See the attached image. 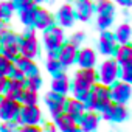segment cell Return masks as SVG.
<instances>
[{
  "mask_svg": "<svg viewBox=\"0 0 132 132\" xmlns=\"http://www.w3.org/2000/svg\"><path fill=\"white\" fill-rule=\"evenodd\" d=\"M3 51V54L10 59H14L17 54H19V44L17 42H5L2 44V48H0Z\"/></svg>",
  "mask_w": 132,
  "mask_h": 132,
  "instance_id": "26",
  "label": "cell"
},
{
  "mask_svg": "<svg viewBox=\"0 0 132 132\" xmlns=\"http://www.w3.org/2000/svg\"><path fill=\"white\" fill-rule=\"evenodd\" d=\"M132 61V48L129 44H121V47L117 50V62L124 64Z\"/></svg>",
  "mask_w": 132,
  "mask_h": 132,
  "instance_id": "24",
  "label": "cell"
},
{
  "mask_svg": "<svg viewBox=\"0 0 132 132\" xmlns=\"http://www.w3.org/2000/svg\"><path fill=\"white\" fill-rule=\"evenodd\" d=\"M87 104L86 107L90 110H103L109 103H110V90L109 86L104 84H93L90 87V92L87 95V98L84 100Z\"/></svg>",
  "mask_w": 132,
  "mask_h": 132,
  "instance_id": "1",
  "label": "cell"
},
{
  "mask_svg": "<svg viewBox=\"0 0 132 132\" xmlns=\"http://www.w3.org/2000/svg\"><path fill=\"white\" fill-rule=\"evenodd\" d=\"M76 61L82 69L86 67H93L96 64V54L92 48H82L79 53H76Z\"/></svg>",
  "mask_w": 132,
  "mask_h": 132,
  "instance_id": "18",
  "label": "cell"
},
{
  "mask_svg": "<svg viewBox=\"0 0 132 132\" xmlns=\"http://www.w3.org/2000/svg\"><path fill=\"white\" fill-rule=\"evenodd\" d=\"M5 82H6V79H5V76H0V93L3 92V87H5Z\"/></svg>",
  "mask_w": 132,
  "mask_h": 132,
  "instance_id": "36",
  "label": "cell"
},
{
  "mask_svg": "<svg viewBox=\"0 0 132 132\" xmlns=\"http://www.w3.org/2000/svg\"><path fill=\"white\" fill-rule=\"evenodd\" d=\"M118 78V62L115 59H107L100 69V81L104 86H110Z\"/></svg>",
  "mask_w": 132,
  "mask_h": 132,
  "instance_id": "5",
  "label": "cell"
},
{
  "mask_svg": "<svg viewBox=\"0 0 132 132\" xmlns=\"http://www.w3.org/2000/svg\"><path fill=\"white\" fill-rule=\"evenodd\" d=\"M53 19H51V14L44 10V8H36V14H34V19H33V23L37 30H45L51 25Z\"/></svg>",
  "mask_w": 132,
  "mask_h": 132,
  "instance_id": "16",
  "label": "cell"
},
{
  "mask_svg": "<svg viewBox=\"0 0 132 132\" xmlns=\"http://www.w3.org/2000/svg\"><path fill=\"white\" fill-rule=\"evenodd\" d=\"M45 103H47V106H48L50 113H51L53 118L57 117L61 112H64V103H65L64 95H59L56 92H50L45 96Z\"/></svg>",
  "mask_w": 132,
  "mask_h": 132,
  "instance_id": "11",
  "label": "cell"
},
{
  "mask_svg": "<svg viewBox=\"0 0 132 132\" xmlns=\"http://www.w3.org/2000/svg\"><path fill=\"white\" fill-rule=\"evenodd\" d=\"M78 121H79L78 127H81L84 130H93V129L98 127V115L95 112H92V110L90 112H84L78 118Z\"/></svg>",
  "mask_w": 132,
  "mask_h": 132,
  "instance_id": "19",
  "label": "cell"
},
{
  "mask_svg": "<svg viewBox=\"0 0 132 132\" xmlns=\"http://www.w3.org/2000/svg\"><path fill=\"white\" fill-rule=\"evenodd\" d=\"M34 14H36V8L28 5L25 8L20 10V20L25 23V25H31L33 23V19H34Z\"/></svg>",
  "mask_w": 132,
  "mask_h": 132,
  "instance_id": "27",
  "label": "cell"
},
{
  "mask_svg": "<svg viewBox=\"0 0 132 132\" xmlns=\"http://www.w3.org/2000/svg\"><path fill=\"white\" fill-rule=\"evenodd\" d=\"M92 14H93V3L90 0H79L75 16H78V19L86 22V20H89L92 17Z\"/></svg>",
  "mask_w": 132,
  "mask_h": 132,
  "instance_id": "21",
  "label": "cell"
},
{
  "mask_svg": "<svg viewBox=\"0 0 132 132\" xmlns=\"http://www.w3.org/2000/svg\"><path fill=\"white\" fill-rule=\"evenodd\" d=\"M37 48H39V45H37V39L34 37V34L28 33L27 36H23V37L20 39L19 53H20L22 56H27V57L33 59V57L37 54Z\"/></svg>",
  "mask_w": 132,
  "mask_h": 132,
  "instance_id": "9",
  "label": "cell"
},
{
  "mask_svg": "<svg viewBox=\"0 0 132 132\" xmlns=\"http://www.w3.org/2000/svg\"><path fill=\"white\" fill-rule=\"evenodd\" d=\"M42 118V112L36 104H23V107L19 109L16 120L23 124H36Z\"/></svg>",
  "mask_w": 132,
  "mask_h": 132,
  "instance_id": "4",
  "label": "cell"
},
{
  "mask_svg": "<svg viewBox=\"0 0 132 132\" xmlns=\"http://www.w3.org/2000/svg\"><path fill=\"white\" fill-rule=\"evenodd\" d=\"M13 10H14L13 2H3V3H0V17H2V19H10L11 14H13Z\"/></svg>",
  "mask_w": 132,
  "mask_h": 132,
  "instance_id": "31",
  "label": "cell"
},
{
  "mask_svg": "<svg viewBox=\"0 0 132 132\" xmlns=\"http://www.w3.org/2000/svg\"><path fill=\"white\" fill-rule=\"evenodd\" d=\"M0 48H2V40H0Z\"/></svg>",
  "mask_w": 132,
  "mask_h": 132,
  "instance_id": "38",
  "label": "cell"
},
{
  "mask_svg": "<svg viewBox=\"0 0 132 132\" xmlns=\"http://www.w3.org/2000/svg\"><path fill=\"white\" fill-rule=\"evenodd\" d=\"M57 50H59V53H56V54H57L61 65H72L76 61V45L69 42L67 45H61Z\"/></svg>",
  "mask_w": 132,
  "mask_h": 132,
  "instance_id": "12",
  "label": "cell"
},
{
  "mask_svg": "<svg viewBox=\"0 0 132 132\" xmlns=\"http://www.w3.org/2000/svg\"><path fill=\"white\" fill-rule=\"evenodd\" d=\"M115 37H117V40L120 44H129V39H130V27L127 23H121L117 28Z\"/></svg>",
  "mask_w": 132,
  "mask_h": 132,
  "instance_id": "25",
  "label": "cell"
},
{
  "mask_svg": "<svg viewBox=\"0 0 132 132\" xmlns=\"http://www.w3.org/2000/svg\"><path fill=\"white\" fill-rule=\"evenodd\" d=\"M40 76L37 75V73H33V75H30L28 76V79H27V82H23V84H27L28 86V89H31V90H36L37 92V89L40 87Z\"/></svg>",
  "mask_w": 132,
  "mask_h": 132,
  "instance_id": "33",
  "label": "cell"
},
{
  "mask_svg": "<svg viewBox=\"0 0 132 132\" xmlns=\"http://www.w3.org/2000/svg\"><path fill=\"white\" fill-rule=\"evenodd\" d=\"M120 65H121V72H120L121 81L130 82L132 81V62H124V64H120Z\"/></svg>",
  "mask_w": 132,
  "mask_h": 132,
  "instance_id": "30",
  "label": "cell"
},
{
  "mask_svg": "<svg viewBox=\"0 0 132 132\" xmlns=\"http://www.w3.org/2000/svg\"><path fill=\"white\" fill-rule=\"evenodd\" d=\"M19 101H22L23 104H36L37 103V93H36V90H31V89L23 90Z\"/></svg>",
  "mask_w": 132,
  "mask_h": 132,
  "instance_id": "29",
  "label": "cell"
},
{
  "mask_svg": "<svg viewBox=\"0 0 132 132\" xmlns=\"http://www.w3.org/2000/svg\"><path fill=\"white\" fill-rule=\"evenodd\" d=\"M82 40H84V34H82V33H79V31H78V33H75V34L70 37V44H73V45H79Z\"/></svg>",
  "mask_w": 132,
  "mask_h": 132,
  "instance_id": "34",
  "label": "cell"
},
{
  "mask_svg": "<svg viewBox=\"0 0 132 132\" xmlns=\"http://www.w3.org/2000/svg\"><path fill=\"white\" fill-rule=\"evenodd\" d=\"M14 59H16V67H17L25 76H30V75L36 73V72H34V70H36V65L33 64V59H30V57H27V56H22V54H17Z\"/></svg>",
  "mask_w": 132,
  "mask_h": 132,
  "instance_id": "20",
  "label": "cell"
},
{
  "mask_svg": "<svg viewBox=\"0 0 132 132\" xmlns=\"http://www.w3.org/2000/svg\"><path fill=\"white\" fill-rule=\"evenodd\" d=\"M51 90L59 93V95H67L69 90H70V82H69V78L67 75L64 73H57L54 78H53V82H51Z\"/></svg>",
  "mask_w": 132,
  "mask_h": 132,
  "instance_id": "17",
  "label": "cell"
},
{
  "mask_svg": "<svg viewBox=\"0 0 132 132\" xmlns=\"http://www.w3.org/2000/svg\"><path fill=\"white\" fill-rule=\"evenodd\" d=\"M62 40H64V31H62V28H57V27H53L50 30L45 28L44 42H45V48H47V51H48L50 56H54L57 53V48L62 45Z\"/></svg>",
  "mask_w": 132,
  "mask_h": 132,
  "instance_id": "2",
  "label": "cell"
},
{
  "mask_svg": "<svg viewBox=\"0 0 132 132\" xmlns=\"http://www.w3.org/2000/svg\"><path fill=\"white\" fill-rule=\"evenodd\" d=\"M19 109H20V104L17 100L8 98V96L0 100V118L3 121H13L17 117Z\"/></svg>",
  "mask_w": 132,
  "mask_h": 132,
  "instance_id": "6",
  "label": "cell"
},
{
  "mask_svg": "<svg viewBox=\"0 0 132 132\" xmlns=\"http://www.w3.org/2000/svg\"><path fill=\"white\" fill-rule=\"evenodd\" d=\"M100 50L103 54H110L115 50V39L110 33L104 31L100 37Z\"/></svg>",
  "mask_w": 132,
  "mask_h": 132,
  "instance_id": "23",
  "label": "cell"
},
{
  "mask_svg": "<svg viewBox=\"0 0 132 132\" xmlns=\"http://www.w3.org/2000/svg\"><path fill=\"white\" fill-rule=\"evenodd\" d=\"M64 110H65V113H69L70 117H73L78 121V118L86 112V104H84V101H81L78 98H70V100H65Z\"/></svg>",
  "mask_w": 132,
  "mask_h": 132,
  "instance_id": "14",
  "label": "cell"
},
{
  "mask_svg": "<svg viewBox=\"0 0 132 132\" xmlns=\"http://www.w3.org/2000/svg\"><path fill=\"white\" fill-rule=\"evenodd\" d=\"M110 98L115 103H127L130 98V82L126 81H120V82H113V87L110 90Z\"/></svg>",
  "mask_w": 132,
  "mask_h": 132,
  "instance_id": "10",
  "label": "cell"
},
{
  "mask_svg": "<svg viewBox=\"0 0 132 132\" xmlns=\"http://www.w3.org/2000/svg\"><path fill=\"white\" fill-rule=\"evenodd\" d=\"M57 19H59V23L62 27H72L73 25V19H75V11L72 6L69 5H64L59 13H57Z\"/></svg>",
  "mask_w": 132,
  "mask_h": 132,
  "instance_id": "22",
  "label": "cell"
},
{
  "mask_svg": "<svg viewBox=\"0 0 132 132\" xmlns=\"http://www.w3.org/2000/svg\"><path fill=\"white\" fill-rule=\"evenodd\" d=\"M96 13H98V27L100 28L106 30L107 27L112 25L113 16H115V8H113L112 2H109V0H100Z\"/></svg>",
  "mask_w": 132,
  "mask_h": 132,
  "instance_id": "3",
  "label": "cell"
},
{
  "mask_svg": "<svg viewBox=\"0 0 132 132\" xmlns=\"http://www.w3.org/2000/svg\"><path fill=\"white\" fill-rule=\"evenodd\" d=\"M127 115H129V112H127L126 106L121 104V103H117V104L109 103V104L103 109V117H104V120H110V121H124V120L127 118Z\"/></svg>",
  "mask_w": 132,
  "mask_h": 132,
  "instance_id": "7",
  "label": "cell"
},
{
  "mask_svg": "<svg viewBox=\"0 0 132 132\" xmlns=\"http://www.w3.org/2000/svg\"><path fill=\"white\" fill-rule=\"evenodd\" d=\"M117 2H118L121 6H124V8H129V6L132 5V0H117Z\"/></svg>",
  "mask_w": 132,
  "mask_h": 132,
  "instance_id": "35",
  "label": "cell"
},
{
  "mask_svg": "<svg viewBox=\"0 0 132 132\" xmlns=\"http://www.w3.org/2000/svg\"><path fill=\"white\" fill-rule=\"evenodd\" d=\"M54 123H56V127L67 132V130H76L78 129V124H76V120L73 117H70L69 113L65 112H61L57 117H54Z\"/></svg>",
  "mask_w": 132,
  "mask_h": 132,
  "instance_id": "15",
  "label": "cell"
},
{
  "mask_svg": "<svg viewBox=\"0 0 132 132\" xmlns=\"http://www.w3.org/2000/svg\"><path fill=\"white\" fill-rule=\"evenodd\" d=\"M23 92V81L20 79H14V78H10L6 82H5V87H3V92L5 96L8 98H13V100H20V95ZM20 103V101H19Z\"/></svg>",
  "mask_w": 132,
  "mask_h": 132,
  "instance_id": "13",
  "label": "cell"
},
{
  "mask_svg": "<svg viewBox=\"0 0 132 132\" xmlns=\"http://www.w3.org/2000/svg\"><path fill=\"white\" fill-rule=\"evenodd\" d=\"M96 78H98V76H96L93 67H86V69L76 72V75H75V81H73V86L90 89V87L96 82Z\"/></svg>",
  "mask_w": 132,
  "mask_h": 132,
  "instance_id": "8",
  "label": "cell"
},
{
  "mask_svg": "<svg viewBox=\"0 0 132 132\" xmlns=\"http://www.w3.org/2000/svg\"><path fill=\"white\" fill-rule=\"evenodd\" d=\"M14 67V64L11 62L10 57H6L5 54H0V76H8L11 69Z\"/></svg>",
  "mask_w": 132,
  "mask_h": 132,
  "instance_id": "28",
  "label": "cell"
},
{
  "mask_svg": "<svg viewBox=\"0 0 132 132\" xmlns=\"http://www.w3.org/2000/svg\"><path fill=\"white\" fill-rule=\"evenodd\" d=\"M47 70H48L50 73H59V70H61V62H59L57 57L50 56V57L47 59Z\"/></svg>",
  "mask_w": 132,
  "mask_h": 132,
  "instance_id": "32",
  "label": "cell"
},
{
  "mask_svg": "<svg viewBox=\"0 0 132 132\" xmlns=\"http://www.w3.org/2000/svg\"><path fill=\"white\" fill-rule=\"evenodd\" d=\"M31 2H36V3H39V2H42V0H31Z\"/></svg>",
  "mask_w": 132,
  "mask_h": 132,
  "instance_id": "37",
  "label": "cell"
},
{
  "mask_svg": "<svg viewBox=\"0 0 132 132\" xmlns=\"http://www.w3.org/2000/svg\"><path fill=\"white\" fill-rule=\"evenodd\" d=\"M0 20H2V17H0Z\"/></svg>",
  "mask_w": 132,
  "mask_h": 132,
  "instance_id": "39",
  "label": "cell"
}]
</instances>
